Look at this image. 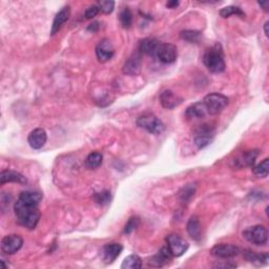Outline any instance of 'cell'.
<instances>
[{
  "mask_svg": "<svg viewBox=\"0 0 269 269\" xmlns=\"http://www.w3.org/2000/svg\"><path fill=\"white\" fill-rule=\"evenodd\" d=\"M268 24H269L268 21H266L265 24H264V32H265V35L266 36H268Z\"/></svg>",
  "mask_w": 269,
  "mask_h": 269,
  "instance_id": "cell-39",
  "label": "cell"
},
{
  "mask_svg": "<svg viewBox=\"0 0 269 269\" xmlns=\"http://www.w3.org/2000/svg\"><path fill=\"white\" fill-rule=\"evenodd\" d=\"M123 251V246L118 244V243H110V244H105L101 249L102 259L106 264H110L112 262L116 260L120 253Z\"/></svg>",
  "mask_w": 269,
  "mask_h": 269,
  "instance_id": "cell-12",
  "label": "cell"
},
{
  "mask_svg": "<svg viewBox=\"0 0 269 269\" xmlns=\"http://www.w3.org/2000/svg\"><path fill=\"white\" fill-rule=\"evenodd\" d=\"M260 153V151L258 150H252L246 151L241 155L235 159V168H246V166H252L255 162V159L258 158Z\"/></svg>",
  "mask_w": 269,
  "mask_h": 269,
  "instance_id": "cell-16",
  "label": "cell"
},
{
  "mask_svg": "<svg viewBox=\"0 0 269 269\" xmlns=\"http://www.w3.org/2000/svg\"><path fill=\"white\" fill-rule=\"evenodd\" d=\"M100 28V25H99V22H94L92 24H89V27L87 28L88 31H91V32H97Z\"/></svg>",
  "mask_w": 269,
  "mask_h": 269,
  "instance_id": "cell-35",
  "label": "cell"
},
{
  "mask_svg": "<svg viewBox=\"0 0 269 269\" xmlns=\"http://www.w3.org/2000/svg\"><path fill=\"white\" fill-rule=\"evenodd\" d=\"M180 37L183 40L188 41L190 43H198L201 39V32L193 31V30L182 31L180 33Z\"/></svg>",
  "mask_w": 269,
  "mask_h": 269,
  "instance_id": "cell-27",
  "label": "cell"
},
{
  "mask_svg": "<svg viewBox=\"0 0 269 269\" xmlns=\"http://www.w3.org/2000/svg\"><path fill=\"white\" fill-rule=\"evenodd\" d=\"M186 229H187V233L190 235L191 239L197 241V242H199L201 240V238H202V227H201L199 219H198L196 216H193L188 220Z\"/></svg>",
  "mask_w": 269,
  "mask_h": 269,
  "instance_id": "cell-22",
  "label": "cell"
},
{
  "mask_svg": "<svg viewBox=\"0 0 269 269\" xmlns=\"http://www.w3.org/2000/svg\"><path fill=\"white\" fill-rule=\"evenodd\" d=\"M252 172L260 178H266L269 172V160L266 158L263 162H261L257 166L252 168Z\"/></svg>",
  "mask_w": 269,
  "mask_h": 269,
  "instance_id": "cell-29",
  "label": "cell"
},
{
  "mask_svg": "<svg viewBox=\"0 0 269 269\" xmlns=\"http://www.w3.org/2000/svg\"><path fill=\"white\" fill-rule=\"evenodd\" d=\"M195 191H196L195 184H188V185H186V186H184L182 188L179 196H180L182 202H186L195 195Z\"/></svg>",
  "mask_w": 269,
  "mask_h": 269,
  "instance_id": "cell-30",
  "label": "cell"
},
{
  "mask_svg": "<svg viewBox=\"0 0 269 269\" xmlns=\"http://www.w3.org/2000/svg\"><path fill=\"white\" fill-rule=\"evenodd\" d=\"M102 160H103V156L101 152H91L85 160V166L88 169H96L102 164Z\"/></svg>",
  "mask_w": 269,
  "mask_h": 269,
  "instance_id": "cell-24",
  "label": "cell"
},
{
  "mask_svg": "<svg viewBox=\"0 0 269 269\" xmlns=\"http://www.w3.org/2000/svg\"><path fill=\"white\" fill-rule=\"evenodd\" d=\"M97 6L99 8V11L103 13V14H111V13L115 9V2L114 1H99L97 3Z\"/></svg>",
  "mask_w": 269,
  "mask_h": 269,
  "instance_id": "cell-33",
  "label": "cell"
},
{
  "mask_svg": "<svg viewBox=\"0 0 269 269\" xmlns=\"http://www.w3.org/2000/svg\"><path fill=\"white\" fill-rule=\"evenodd\" d=\"M203 63L211 73L220 74L225 70L223 50L219 43L205 50L203 55Z\"/></svg>",
  "mask_w": 269,
  "mask_h": 269,
  "instance_id": "cell-2",
  "label": "cell"
},
{
  "mask_svg": "<svg viewBox=\"0 0 269 269\" xmlns=\"http://www.w3.org/2000/svg\"><path fill=\"white\" fill-rule=\"evenodd\" d=\"M202 102L204 103L205 107H206L207 114L218 115L228 105L229 99L226 96H224L222 94L213 93L205 96V98Z\"/></svg>",
  "mask_w": 269,
  "mask_h": 269,
  "instance_id": "cell-4",
  "label": "cell"
},
{
  "mask_svg": "<svg viewBox=\"0 0 269 269\" xmlns=\"http://www.w3.org/2000/svg\"><path fill=\"white\" fill-rule=\"evenodd\" d=\"M42 200V195L38 191L27 190L20 194L14 204V211L17 220L28 229H35L40 220V211L38 205Z\"/></svg>",
  "mask_w": 269,
  "mask_h": 269,
  "instance_id": "cell-1",
  "label": "cell"
},
{
  "mask_svg": "<svg viewBox=\"0 0 269 269\" xmlns=\"http://www.w3.org/2000/svg\"><path fill=\"white\" fill-rule=\"evenodd\" d=\"M219 14L221 17L223 18H228L232 15H238L242 18L245 17V13L243 12L239 6H235V5H229V6H225V8H223L220 10Z\"/></svg>",
  "mask_w": 269,
  "mask_h": 269,
  "instance_id": "cell-26",
  "label": "cell"
},
{
  "mask_svg": "<svg viewBox=\"0 0 269 269\" xmlns=\"http://www.w3.org/2000/svg\"><path fill=\"white\" fill-rule=\"evenodd\" d=\"M166 244L172 257H181L188 249L187 241L177 234H171L166 236Z\"/></svg>",
  "mask_w": 269,
  "mask_h": 269,
  "instance_id": "cell-7",
  "label": "cell"
},
{
  "mask_svg": "<svg viewBox=\"0 0 269 269\" xmlns=\"http://www.w3.org/2000/svg\"><path fill=\"white\" fill-rule=\"evenodd\" d=\"M120 23L123 29H130L133 24V14L129 8H124L120 13Z\"/></svg>",
  "mask_w": 269,
  "mask_h": 269,
  "instance_id": "cell-28",
  "label": "cell"
},
{
  "mask_svg": "<svg viewBox=\"0 0 269 269\" xmlns=\"http://www.w3.org/2000/svg\"><path fill=\"white\" fill-rule=\"evenodd\" d=\"M48 134L43 129H36L29 134L28 142L33 150H40L47 143Z\"/></svg>",
  "mask_w": 269,
  "mask_h": 269,
  "instance_id": "cell-15",
  "label": "cell"
},
{
  "mask_svg": "<svg viewBox=\"0 0 269 269\" xmlns=\"http://www.w3.org/2000/svg\"><path fill=\"white\" fill-rule=\"evenodd\" d=\"M142 267V260L137 254H131L125 258L121 268L122 269H140Z\"/></svg>",
  "mask_w": 269,
  "mask_h": 269,
  "instance_id": "cell-25",
  "label": "cell"
},
{
  "mask_svg": "<svg viewBox=\"0 0 269 269\" xmlns=\"http://www.w3.org/2000/svg\"><path fill=\"white\" fill-rule=\"evenodd\" d=\"M216 130L214 126L209 124H202L197 127L194 133V142L198 149L202 150L213 142Z\"/></svg>",
  "mask_w": 269,
  "mask_h": 269,
  "instance_id": "cell-6",
  "label": "cell"
},
{
  "mask_svg": "<svg viewBox=\"0 0 269 269\" xmlns=\"http://www.w3.org/2000/svg\"><path fill=\"white\" fill-rule=\"evenodd\" d=\"M160 102L164 108H168V110H172L176 106L182 102V99L179 98L178 96L170 91V89H166V91L162 92L161 95H160Z\"/></svg>",
  "mask_w": 269,
  "mask_h": 269,
  "instance_id": "cell-18",
  "label": "cell"
},
{
  "mask_svg": "<svg viewBox=\"0 0 269 269\" xmlns=\"http://www.w3.org/2000/svg\"><path fill=\"white\" fill-rule=\"evenodd\" d=\"M23 240L18 235H5L1 240V252L4 254H14L21 249Z\"/></svg>",
  "mask_w": 269,
  "mask_h": 269,
  "instance_id": "cell-9",
  "label": "cell"
},
{
  "mask_svg": "<svg viewBox=\"0 0 269 269\" xmlns=\"http://www.w3.org/2000/svg\"><path fill=\"white\" fill-rule=\"evenodd\" d=\"M236 267L235 264H229V263H224V264H217L215 265V268H235Z\"/></svg>",
  "mask_w": 269,
  "mask_h": 269,
  "instance_id": "cell-36",
  "label": "cell"
},
{
  "mask_svg": "<svg viewBox=\"0 0 269 269\" xmlns=\"http://www.w3.org/2000/svg\"><path fill=\"white\" fill-rule=\"evenodd\" d=\"M99 12L100 11H99V8L97 6V4H94V5L88 6V8L85 10L84 16H85L86 19H92V18L97 16Z\"/></svg>",
  "mask_w": 269,
  "mask_h": 269,
  "instance_id": "cell-34",
  "label": "cell"
},
{
  "mask_svg": "<svg viewBox=\"0 0 269 269\" xmlns=\"http://www.w3.org/2000/svg\"><path fill=\"white\" fill-rule=\"evenodd\" d=\"M70 16V8L68 5L63 6V8L57 13L53 23H52V28H50V35L54 36L57 32H59L61 27L65 24Z\"/></svg>",
  "mask_w": 269,
  "mask_h": 269,
  "instance_id": "cell-17",
  "label": "cell"
},
{
  "mask_svg": "<svg viewBox=\"0 0 269 269\" xmlns=\"http://www.w3.org/2000/svg\"><path fill=\"white\" fill-rule=\"evenodd\" d=\"M258 4L261 6L262 9H263L265 12L268 11V8H269V2L268 1H261V2H258Z\"/></svg>",
  "mask_w": 269,
  "mask_h": 269,
  "instance_id": "cell-38",
  "label": "cell"
},
{
  "mask_svg": "<svg viewBox=\"0 0 269 269\" xmlns=\"http://www.w3.org/2000/svg\"><path fill=\"white\" fill-rule=\"evenodd\" d=\"M140 224V219L138 217H132L130 218V220L127 221L126 225L124 227V234L125 235H130L132 234L134 229H136Z\"/></svg>",
  "mask_w": 269,
  "mask_h": 269,
  "instance_id": "cell-32",
  "label": "cell"
},
{
  "mask_svg": "<svg viewBox=\"0 0 269 269\" xmlns=\"http://www.w3.org/2000/svg\"><path fill=\"white\" fill-rule=\"evenodd\" d=\"M243 257L246 261H248L249 263H252L253 265L261 266L267 263L268 261V254L267 253H258L252 251H249V249H246V251L243 252Z\"/></svg>",
  "mask_w": 269,
  "mask_h": 269,
  "instance_id": "cell-23",
  "label": "cell"
},
{
  "mask_svg": "<svg viewBox=\"0 0 269 269\" xmlns=\"http://www.w3.org/2000/svg\"><path fill=\"white\" fill-rule=\"evenodd\" d=\"M240 248L233 244H217L211 248L210 254L219 259H230L239 255Z\"/></svg>",
  "mask_w": 269,
  "mask_h": 269,
  "instance_id": "cell-10",
  "label": "cell"
},
{
  "mask_svg": "<svg viewBox=\"0 0 269 269\" xmlns=\"http://www.w3.org/2000/svg\"><path fill=\"white\" fill-rule=\"evenodd\" d=\"M207 111L205 107L203 102H197V103L191 104L187 107L186 112H185V117L188 120L193 119H201L206 116Z\"/></svg>",
  "mask_w": 269,
  "mask_h": 269,
  "instance_id": "cell-21",
  "label": "cell"
},
{
  "mask_svg": "<svg viewBox=\"0 0 269 269\" xmlns=\"http://www.w3.org/2000/svg\"><path fill=\"white\" fill-rule=\"evenodd\" d=\"M115 54V50L111 40L103 39L101 40L98 46L96 47V55L100 62H106L113 58Z\"/></svg>",
  "mask_w": 269,
  "mask_h": 269,
  "instance_id": "cell-13",
  "label": "cell"
},
{
  "mask_svg": "<svg viewBox=\"0 0 269 269\" xmlns=\"http://www.w3.org/2000/svg\"><path fill=\"white\" fill-rule=\"evenodd\" d=\"M156 56L160 62L164 63V65H170L177 60L178 50L174 44L161 43L157 50Z\"/></svg>",
  "mask_w": 269,
  "mask_h": 269,
  "instance_id": "cell-8",
  "label": "cell"
},
{
  "mask_svg": "<svg viewBox=\"0 0 269 269\" xmlns=\"http://www.w3.org/2000/svg\"><path fill=\"white\" fill-rule=\"evenodd\" d=\"M159 40L156 38H145L139 44V50L140 53L149 55V56H156L157 50L160 46Z\"/></svg>",
  "mask_w": 269,
  "mask_h": 269,
  "instance_id": "cell-19",
  "label": "cell"
},
{
  "mask_svg": "<svg viewBox=\"0 0 269 269\" xmlns=\"http://www.w3.org/2000/svg\"><path fill=\"white\" fill-rule=\"evenodd\" d=\"M141 67H142V58H141L140 52H136L125 61L122 72L125 75L136 76L140 73Z\"/></svg>",
  "mask_w": 269,
  "mask_h": 269,
  "instance_id": "cell-11",
  "label": "cell"
},
{
  "mask_svg": "<svg viewBox=\"0 0 269 269\" xmlns=\"http://www.w3.org/2000/svg\"><path fill=\"white\" fill-rule=\"evenodd\" d=\"M171 258H172V254L169 252L168 247L164 246L160 249L157 254L149 259V261H147V265L151 267H162L168 264L171 260Z\"/></svg>",
  "mask_w": 269,
  "mask_h": 269,
  "instance_id": "cell-14",
  "label": "cell"
},
{
  "mask_svg": "<svg viewBox=\"0 0 269 269\" xmlns=\"http://www.w3.org/2000/svg\"><path fill=\"white\" fill-rule=\"evenodd\" d=\"M0 182H1V185H4L5 183H10V182H14V183H19V184H27V178H25L23 175L19 174L17 171L14 170H2L1 174H0Z\"/></svg>",
  "mask_w": 269,
  "mask_h": 269,
  "instance_id": "cell-20",
  "label": "cell"
},
{
  "mask_svg": "<svg viewBox=\"0 0 269 269\" xmlns=\"http://www.w3.org/2000/svg\"><path fill=\"white\" fill-rule=\"evenodd\" d=\"M137 125L152 134H161L165 131L164 123L151 113H145L139 116Z\"/></svg>",
  "mask_w": 269,
  "mask_h": 269,
  "instance_id": "cell-3",
  "label": "cell"
},
{
  "mask_svg": "<svg viewBox=\"0 0 269 269\" xmlns=\"http://www.w3.org/2000/svg\"><path fill=\"white\" fill-rule=\"evenodd\" d=\"M179 3H180V2L176 1V0H175V1H168V3H166V6H168V8H169V9H175L179 5Z\"/></svg>",
  "mask_w": 269,
  "mask_h": 269,
  "instance_id": "cell-37",
  "label": "cell"
},
{
  "mask_svg": "<svg viewBox=\"0 0 269 269\" xmlns=\"http://www.w3.org/2000/svg\"><path fill=\"white\" fill-rule=\"evenodd\" d=\"M244 239L255 246H264L268 241V230L263 225L248 227L243 232Z\"/></svg>",
  "mask_w": 269,
  "mask_h": 269,
  "instance_id": "cell-5",
  "label": "cell"
},
{
  "mask_svg": "<svg viewBox=\"0 0 269 269\" xmlns=\"http://www.w3.org/2000/svg\"><path fill=\"white\" fill-rule=\"evenodd\" d=\"M94 199L95 201L97 202L98 204L100 205H105L107 203L111 202V199H112V196H111V193L107 190H104V191H101V193H97L95 196H94Z\"/></svg>",
  "mask_w": 269,
  "mask_h": 269,
  "instance_id": "cell-31",
  "label": "cell"
}]
</instances>
